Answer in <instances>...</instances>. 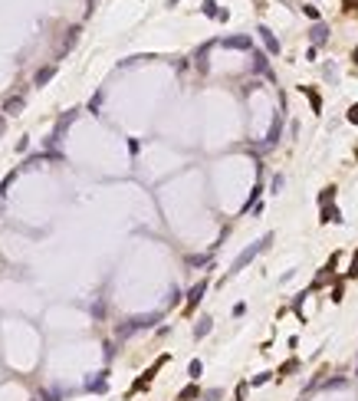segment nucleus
I'll list each match as a JSON object with an SVG mask.
<instances>
[{
  "instance_id": "aec40b11",
  "label": "nucleus",
  "mask_w": 358,
  "mask_h": 401,
  "mask_svg": "<svg viewBox=\"0 0 358 401\" xmlns=\"http://www.w3.org/2000/svg\"><path fill=\"white\" fill-rule=\"evenodd\" d=\"M355 375H358V365H355Z\"/></svg>"
},
{
  "instance_id": "f03ea898",
  "label": "nucleus",
  "mask_w": 358,
  "mask_h": 401,
  "mask_svg": "<svg viewBox=\"0 0 358 401\" xmlns=\"http://www.w3.org/2000/svg\"><path fill=\"white\" fill-rule=\"evenodd\" d=\"M270 240H273V237H270V234H266V237H263V240H256V244H253V247H247V250H243V253H240V257H237V260H233V267H230V273H240V270H243V267H247V263H250V260H253V257H256V253H263V250H266V244H270Z\"/></svg>"
},
{
  "instance_id": "4468645a",
  "label": "nucleus",
  "mask_w": 358,
  "mask_h": 401,
  "mask_svg": "<svg viewBox=\"0 0 358 401\" xmlns=\"http://www.w3.org/2000/svg\"><path fill=\"white\" fill-rule=\"evenodd\" d=\"M253 59H256V63H253V66H256V72H266V56H263V53H256Z\"/></svg>"
},
{
  "instance_id": "6ab92c4d",
  "label": "nucleus",
  "mask_w": 358,
  "mask_h": 401,
  "mask_svg": "<svg viewBox=\"0 0 358 401\" xmlns=\"http://www.w3.org/2000/svg\"><path fill=\"white\" fill-rule=\"evenodd\" d=\"M0 135H3V118H0Z\"/></svg>"
},
{
  "instance_id": "f3484780",
  "label": "nucleus",
  "mask_w": 358,
  "mask_h": 401,
  "mask_svg": "<svg viewBox=\"0 0 358 401\" xmlns=\"http://www.w3.org/2000/svg\"><path fill=\"white\" fill-rule=\"evenodd\" d=\"M349 122H355V125H358V105H352V109H349Z\"/></svg>"
},
{
  "instance_id": "dca6fc26",
  "label": "nucleus",
  "mask_w": 358,
  "mask_h": 401,
  "mask_svg": "<svg viewBox=\"0 0 358 401\" xmlns=\"http://www.w3.org/2000/svg\"><path fill=\"white\" fill-rule=\"evenodd\" d=\"M194 395H197V388H184V392H181V401H187V398H194Z\"/></svg>"
},
{
  "instance_id": "6e6552de",
  "label": "nucleus",
  "mask_w": 358,
  "mask_h": 401,
  "mask_svg": "<svg viewBox=\"0 0 358 401\" xmlns=\"http://www.w3.org/2000/svg\"><path fill=\"white\" fill-rule=\"evenodd\" d=\"M3 112H7V115H20V112H23V99H20V95L7 99V102H3Z\"/></svg>"
},
{
  "instance_id": "ddd939ff",
  "label": "nucleus",
  "mask_w": 358,
  "mask_h": 401,
  "mask_svg": "<svg viewBox=\"0 0 358 401\" xmlns=\"http://www.w3.org/2000/svg\"><path fill=\"white\" fill-rule=\"evenodd\" d=\"M13 178H16V171H13V174H7V178H3V181H0V197L7 194V188H10V184H13Z\"/></svg>"
},
{
  "instance_id": "1a4fd4ad",
  "label": "nucleus",
  "mask_w": 358,
  "mask_h": 401,
  "mask_svg": "<svg viewBox=\"0 0 358 401\" xmlns=\"http://www.w3.org/2000/svg\"><path fill=\"white\" fill-rule=\"evenodd\" d=\"M56 76V66H43L40 72H36V76H33V82H36V86H46L49 79Z\"/></svg>"
},
{
  "instance_id": "20e7f679",
  "label": "nucleus",
  "mask_w": 358,
  "mask_h": 401,
  "mask_svg": "<svg viewBox=\"0 0 358 401\" xmlns=\"http://www.w3.org/2000/svg\"><path fill=\"white\" fill-rule=\"evenodd\" d=\"M309 39L316 43V46H319V43H326V39H329V26L316 20V23H312V30H309Z\"/></svg>"
},
{
  "instance_id": "7ed1b4c3",
  "label": "nucleus",
  "mask_w": 358,
  "mask_h": 401,
  "mask_svg": "<svg viewBox=\"0 0 358 401\" xmlns=\"http://www.w3.org/2000/svg\"><path fill=\"white\" fill-rule=\"evenodd\" d=\"M256 33H260V39H263V46H266V53H270V56H279V39L273 36V33L266 30V26H260Z\"/></svg>"
},
{
  "instance_id": "423d86ee",
  "label": "nucleus",
  "mask_w": 358,
  "mask_h": 401,
  "mask_svg": "<svg viewBox=\"0 0 358 401\" xmlns=\"http://www.w3.org/2000/svg\"><path fill=\"white\" fill-rule=\"evenodd\" d=\"M204 293H207V283H204V280H200V283L194 286L191 293H187V309H194V306H197L200 299H204Z\"/></svg>"
},
{
  "instance_id": "9d476101",
  "label": "nucleus",
  "mask_w": 358,
  "mask_h": 401,
  "mask_svg": "<svg viewBox=\"0 0 358 401\" xmlns=\"http://www.w3.org/2000/svg\"><path fill=\"white\" fill-rule=\"evenodd\" d=\"M210 326H214V319H207V316H204V319L197 323V329H194V336H197V339H204L207 332H210Z\"/></svg>"
},
{
  "instance_id": "9b49d317",
  "label": "nucleus",
  "mask_w": 358,
  "mask_h": 401,
  "mask_svg": "<svg viewBox=\"0 0 358 401\" xmlns=\"http://www.w3.org/2000/svg\"><path fill=\"white\" fill-rule=\"evenodd\" d=\"M322 220H326V224H329V220H332V224H339L342 217H339V211H335V207H326V211H322Z\"/></svg>"
},
{
  "instance_id": "2eb2a0df",
  "label": "nucleus",
  "mask_w": 358,
  "mask_h": 401,
  "mask_svg": "<svg viewBox=\"0 0 358 401\" xmlns=\"http://www.w3.org/2000/svg\"><path fill=\"white\" fill-rule=\"evenodd\" d=\"M43 398H46V401H59V398H63V392H43Z\"/></svg>"
},
{
  "instance_id": "0eeeda50",
  "label": "nucleus",
  "mask_w": 358,
  "mask_h": 401,
  "mask_svg": "<svg viewBox=\"0 0 358 401\" xmlns=\"http://www.w3.org/2000/svg\"><path fill=\"white\" fill-rule=\"evenodd\" d=\"M223 46L227 49H250V36H227Z\"/></svg>"
},
{
  "instance_id": "a211bd4d",
  "label": "nucleus",
  "mask_w": 358,
  "mask_h": 401,
  "mask_svg": "<svg viewBox=\"0 0 358 401\" xmlns=\"http://www.w3.org/2000/svg\"><path fill=\"white\" fill-rule=\"evenodd\" d=\"M349 273H355V276H358V260H352V270H349Z\"/></svg>"
},
{
  "instance_id": "39448f33",
  "label": "nucleus",
  "mask_w": 358,
  "mask_h": 401,
  "mask_svg": "<svg viewBox=\"0 0 358 401\" xmlns=\"http://www.w3.org/2000/svg\"><path fill=\"white\" fill-rule=\"evenodd\" d=\"M86 388H89V392H105V388H109V372H99L96 378H89Z\"/></svg>"
},
{
  "instance_id": "f257e3e1",
  "label": "nucleus",
  "mask_w": 358,
  "mask_h": 401,
  "mask_svg": "<svg viewBox=\"0 0 358 401\" xmlns=\"http://www.w3.org/2000/svg\"><path fill=\"white\" fill-rule=\"evenodd\" d=\"M158 323V313H148V316H132V319H125V323L115 329V336L119 339H125V336H132V332H138V329H148V326H155Z\"/></svg>"
},
{
  "instance_id": "f8f14e48",
  "label": "nucleus",
  "mask_w": 358,
  "mask_h": 401,
  "mask_svg": "<svg viewBox=\"0 0 358 401\" xmlns=\"http://www.w3.org/2000/svg\"><path fill=\"white\" fill-rule=\"evenodd\" d=\"M200 372H204V365H200V359H194V362L187 365V375H191V378H197Z\"/></svg>"
}]
</instances>
